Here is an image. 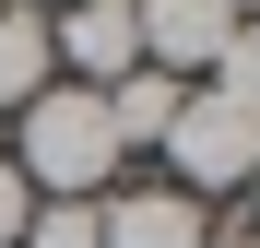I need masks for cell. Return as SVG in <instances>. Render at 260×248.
I'll use <instances>...</instances> for the list:
<instances>
[{
    "instance_id": "cell-13",
    "label": "cell",
    "mask_w": 260,
    "mask_h": 248,
    "mask_svg": "<svg viewBox=\"0 0 260 248\" xmlns=\"http://www.w3.org/2000/svg\"><path fill=\"white\" fill-rule=\"evenodd\" d=\"M248 201H260V178H248Z\"/></svg>"
},
{
    "instance_id": "cell-9",
    "label": "cell",
    "mask_w": 260,
    "mask_h": 248,
    "mask_svg": "<svg viewBox=\"0 0 260 248\" xmlns=\"http://www.w3.org/2000/svg\"><path fill=\"white\" fill-rule=\"evenodd\" d=\"M24 213H36V189L12 178V154H0V248H24Z\"/></svg>"
},
{
    "instance_id": "cell-11",
    "label": "cell",
    "mask_w": 260,
    "mask_h": 248,
    "mask_svg": "<svg viewBox=\"0 0 260 248\" xmlns=\"http://www.w3.org/2000/svg\"><path fill=\"white\" fill-rule=\"evenodd\" d=\"M225 12H237V24H260V0H225Z\"/></svg>"
},
{
    "instance_id": "cell-8",
    "label": "cell",
    "mask_w": 260,
    "mask_h": 248,
    "mask_svg": "<svg viewBox=\"0 0 260 248\" xmlns=\"http://www.w3.org/2000/svg\"><path fill=\"white\" fill-rule=\"evenodd\" d=\"M24 248H95V201H36V213H24Z\"/></svg>"
},
{
    "instance_id": "cell-4",
    "label": "cell",
    "mask_w": 260,
    "mask_h": 248,
    "mask_svg": "<svg viewBox=\"0 0 260 248\" xmlns=\"http://www.w3.org/2000/svg\"><path fill=\"white\" fill-rule=\"evenodd\" d=\"M130 24H142V59L178 71V83L237 48V12H225V0H130Z\"/></svg>"
},
{
    "instance_id": "cell-2",
    "label": "cell",
    "mask_w": 260,
    "mask_h": 248,
    "mask_svg": "<svg viewBox=\"0 0 260 248\" xmlns=\"http://www.w3.org/2000/svg\"><path fill=\"white\" fill-rule=\"evenodd\" d=\"M260 178V95H225V83H189L178 118H166V189H248Z\"/></svg>"
},
{
    "instance_id": "cell-1",
    "label": "cell",
    "mask_w": 260,
    "mask_h": 248,
    "mask_svg": "<svg viewBox=\"0 0 260 248\" xmlns=\"http://www.w3.org/2000/svg\"><path fill=\"white\" fill-rule=\"evenodd\" d=\"M12 178H24L36 201H107V178H118V130H107V95H95V83H48V95L24 107Z\"/></svg>"
},
{
    "instance_id": "cell-12",
    "label": "cell",
    "mask_w": 260,
    "mask_h": 248,
    "mask_svg": "<svg viewBox=\"0 0 260 248\" xmlns=\"http://www.w3.org/2000/svg\"><path fill=\"white\" fill-rule=\"evenodd\" d=\"M36 12H71V0H36Z\"/></svg>"
},
{
    "instance_id": "cell-10",
    "label": "cell",
    "mask_w": 260,
    "mask_h": 248,
    "mask_svg": "<svg viewBox=\"0 0 260 248\" xmlns=\"http://www.w3.org/2000/svg\"><path fill=\"white\" fill-rule=\"evenodd\" d=\"M201 248H260V225H225V236H201Z\"/></svg>"
},
{
    "instance_id": "cell-3",
    "label": "cell",
    "mask_w": 260,
    "mask_h": 248,
    "mask_svg": "<svg viewBox=\"0 0 260 248\" xmlns=\"http://www.w3.org/2000/svg\"><path fill=\"white\" fill-rule=\"evenodd\" d=\"M48 48H59L71 83L107 95L118 71H142V24H130V0H71V12H48Z\"/></svg>"
},
{
    "instance_id": "cell-5",
    "label": "cell",
    "mask_w": 260,
    "mask_h": 248,
    "mask_svg": "<svg viewBox=\"0 0 260 248\" xmlns=\"http://www.w3.org/2000/svg\"><path fill=\"white\" fill-rule=\"evenodd\" d=\"M201 201L189 189H107L95 201V248H201Z\"/></svg>"
},
{
    "instance_id": "cell-6",
    "label": "cell",
    "mask_w": 260,
    "mask_h": 248,
    "mask_svg": "<svg viewBox=\"0 0 260 248\" xmlns=\"http://www.w3.org/2000/svg\"><path fill=\"white\" fill-rule=\"evenodd\" d=\"M59 83V48H48V12H36V0H0V107H36Z\"/></svg>"
},
{
    "instance_id": "cell-7",
    "label": "cell",
    "mask_w": 260,
    "mask_h": 248,
    "mask_svg": "<svg viewBox=\"0 0 260 248\" xmlns=\"http://www.w3.org/2000/svg\"><path fill=\"white\" fill-rule=\"evenodd\" d=\"M178 95H189V83H178V71H154V59H142V71H118V83H107V130H118V154H130V142H166Z\"/></svg>"
}]
</instances>
